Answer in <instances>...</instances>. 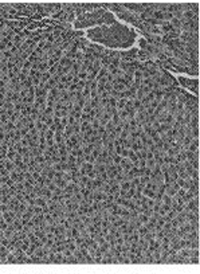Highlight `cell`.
<instances>
[{
	"label": "cell",
	"instance_id": "6da1fadb",
	"mask_svg": "<svg viewBox=\"0 0 200 274\" xmlns=\"http://www.w3.org/2000/svg\"><path fill=\"white\" fill-rule=\"evenodd\" d=\"M85 36L93 43L106 46L109 49H129L136 42L137 32L121 23L114 22L109 26L93 27L85 32Z\"/></svg>",
	"mask_w": 200,
	"mask_h": 274
},
{
	"label": "cell",
	"instance_id": "7a4b0ae2",
	"mask_svg": "<svg viewBox=\"0 0 200 274\" xmlns=\"http://www.w3.org/2000/svg\"><path fill=\"white\" fill-rule=\"evenodd\" d=\"M117 22L113 12H110L106 8H99L95 9L93 12L83 13L81 16H77L74 23H73V28L74 30H81V28H86V27H97V26H109Z\"/></svg>",
	"mask_w": 200,
	"mask_h": 274
},
{
	"label": "cell",
	"instance_id": "3957f363",
	"mask_svg": "<svg viewBox=\"0 0 200 274\" xmlns=\"http://www.w3.org/2000/svg\"><path fill=\"white\" fill-rule=\"evenodd\" d=\"M177 81L180 82L183 88L191 90L192 93L197 97V94H199V81L195 80V78H187V77H179Z\"/></svg>",
	"mask_w": 200,
	"mask_h": 274
},
{
	"label": "cell",
	"instance_id": "277c9868",
	"mask_svg": "<svg viewBox=\"0 0 200 274\" xmlns=\"http://www.w3.org/2000/svg\"><path fill=\"white\" fill-rule=\"evenodd\" d=\"M4 167H5V169H7L8 172H12V171H15V168H16L12 160H8V159L4 160Z\"/></svg>",
	"mask_w": 200,
	"mask_h": 274
},
{
	"label": "cell",
	"instance_id": "5b68a950",
	"mask_svg": "<svg viewBox=\"0 0 200 274\" xmlns=\"http://www.w3.org/2000/svg\"><path fill=\"white\" fill-rule=\"evenodd\" d=\"M7 263H16V257L13 253L9 251L8 255H7Z\"/></svg>",
	"mask_w": 200,
	"mask_h": 274
}]
</instances>
